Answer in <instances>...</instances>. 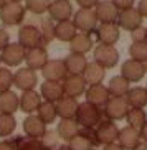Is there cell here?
Here are the masks:
<instances>
[{
	"instance_id": "obj_1",
	"label": "cell",
	"mask_w": 147,
	"mask_h": 150,
	"mask_svg": "<svg viewBox=\"0 0 147 150\" xmlns=\"http://www.w3.org/2000/svg\"><path fill=\"white\" fill-rule=\"evenodd\" d=\"M75 120L80 125V129H96L104 120V115H103V110L99 107L85 101V102H80Z\"/></svg>"
},
{
	"instance_id": "obj_2",
	"label": "cell",
	"mask_w": 147,
	"mask_h": 150,
	"mask_svg": "<svg viewBox=\"0 0 147 150\" xmlns=\"http://www.w3.org/2000/svg\"><path fill=\"white\" fill-rule=\"evenodd\" d=\"M25 5L18 4V2H7V4L0 8V22L5 27H18L25 18Z\"/></svg>"
},
{
	"instance_id": "obj_3",
	"label": "cell",
	"mask_w": 147,
	"mask_h": 150,
	"mask_svg": "<svg viewBox=\"0 0 147 150\" xmlns=\"http://www.w3.org/2000/svg\"><path fill=\"white\" fill-rule=\"evenodd\" d=\"M93 58L94 61L98 63L99 66H103L104 69H111L119 63V51L116 50V46L98 43L94 46Z\"/></svg>"
},
{
	"instance_id": "obj_4",
	"label": "cell",
	"mask_w": 147,
	"mask_h": 150,
	"mask_svg": "<svg viewBox=\"0 0 147 150\" xmlns=\"http://www.w3.org/2000/svg\"><path fill=\"white\" fill-rule=\"evenodd\" d=\"M73 23L80 33H93L98 28V18L94 8H80L73 13Z\"/></svg>"
},
{
	"instance_id": "obj_5",
	"label": "cell",
	"mask_w": 147,
	"mask_h": 150,
	"mask_svg": "<svg viewBox=\"0 0 147 150\" xmlns=\"http://www.w3.org/2000/svg\"><path fill=\"white\" fill-rule=\"evenodd\" d=\"M127 110H129V104L126 101V97H111L103 107V115L104 119L116 122V120L126 119Z\"/></svg>"
},
{
	"instance_id": "obj_6",
	"label": "cell",
	"mask_w": 147,
	"mask_h": 150,
	"mask_svg": "<svg viewBox=\"0 0 147 150\" xmlns=\"http://www.w3.org/2000/svg\"><path fill=\"white\" fill-rule=\"evenodd\" d=\"M18 43L22 45L25 50L41 46L43 38H41V31L36 25H22L18 30Z\"/></svg>"
},
{
	"instance_id": "obj_7",
	"label": "cell",
	"mask_w": 147,
	"mask_h": 150,
	"mask_svg": "<svg viewBox=\"0 0 147 150\" xmlns=\"http://www.w3.org/2000/svg\"><path fill=\"white\" fill-rule=\"evenodd\" d=\"M25 51L27 50L23 48L22 45L18 43H9L4 48V51L0 53V59L7 68H15L20 66L23 61H25Z\"/></svg>"
},
{
	"instance_id": "obj_8",
	"label": "cell",
	"mask_w": 147,
	"mask_h": 150,
	"mask_svg": "<svg viewBox=\"0 0 147 150\" xmlns=\"http://www.w3.org/2000/svg\"><path fill=\"white\" fill-rule=\"evenodd\" d=\"M93 36L98 43L114 46L121 36V28L117 27V23H104L93 31Z\"/></svg>"
},
{
	"instance_id": "obj_9",
	"label": "cell",
	"mask_w": 147,
	"mask_h": 150,
	"mask_svg": "<svg viewBox=\"0 0 147 150\" xmlns=\"http://www.w3.org/2000/svg\"><path fill=\"white\" fill-rule=\"evenodd\" d=\"M142 15L139 13V10L136 7H131L127 10H121L119 13H117V27L122 28L126 31H132L136 28L142 27Z\"/></svg>"
},
{
	"instance_id": "obj_10",
	"label": "cell",
	"mask_w": 147,
	"mask_h": 150,
	"mask_svg": "<svg viewBox=\"0 0 147 150\" xmlns=\"http://www.w3.org/2000/svg\"><path fill=\"white\" fill-rule=\"evenodd\" d=\"M36 84H38L36 71L25 66V68H20L17 73H13V86L17 89H20L22 93H25V91H33Z\"/></svg>"
},
{
	"instance_id": "obj_11",
	"label": "cell",
	"mask_w": 147,
	"mask_h": 150,
	"mask_svg": "<svg viewBox=\"0 0 147 150\" xmlns=\"http://www.w3.org/2000/svg\"><path fill=\"white\" fill-rule=\"evenodd\" d=\"M45 81H55V83H61L65 78L68 76L66 64L65 59H48L46 64L41 69Z\"/></svg>"
},
{
	"instance_id": "obj_12",
	"label": "cell",
	"mask_w": 147,
	"mask_h": 150,
	"mask_svg": "<svg viewBox=\"0 0 147 150\" xmlns=\"http://www.w3.org/2000/svg\"><path fill=\"white\" fill-rule=\"evenodd\" d=\"M146 74H147L146 64L136 61V59H126L121 66V76L129 83H139L141 79H144Z\"/></svg>"
},
{
	"instance_id": "obj_13",
	"label": "cell",
	"mask_w": 147,
	"mask_h": 150,
	"mask_svg": "<svg viewBox=\"0 0 147 150\" xmlns=\"http://www.w3.org/2000/svg\"><path fill=\"white\" fill-rule=\"evenodd\" d=\"M48 17L55 23L71 20L73 18V5L70 0H51L48 8Z\"/></svg>"
},
{
	"instance_id": "obj_14",
	"label": "cell",
	"mask_w": 147,
	"mask_h": 150,
	"mask_svg": "<svg viewBox=\"0 0 147 150\" xmlns=\"http://www.w3.org/2000/svg\"><path fill=\"white\" fill-rule=\"evenodd\" d=\"M48 59H50L48 51H46V48L43 45L25 51V64H27V68H30L33 71H41Z\"/></svg>"
},
{
	"instance_id": "obj_15",
	"label": "cell",
	"mask_w": 147,
	"mask_h": 150,
	"mask_svg": "<svg viewBox=\"0 0 147 150\" xmlns=\"http://www.w3.org/2000/svg\"><path fill=\"white\" fill-rule=\"evenodd\" d=\"M96 130V137H98L99 145H109V144H114L117 142V134H119V127L112 120L104 119L103 122L99 124L98 127L94 129Z\"/></svg>"
},
{
	"instance_id": "obj_16",
	"label": "cell",
	"mask_w": 147,
	"mask_h": 150,
	"mask_svg": "<svg viewBox=\"0 0 147 150\" xmlns=\"http://www.w3.org/2000/svg\"><path fill=\"white\" fill-rule=\"evenodd\" d=\"M85 97H86V102L93 104L96 107H104L106 102L111 99L109 96V91L104 84H94V86H88L85 91Z\"/></svg>"
},
{
	"instance_id": "obj_17",
	"label": "cell",
	"mask_w": 147,
	"mask_h": 150,
	"mask_svg": "<svg viewBox=\"0 0 147 150\" xmlns=\"http://www.w3.org/2000/svg\"><path fill=\"white\" fill-rule=\"evenodd\" d=\"M61 86H63V93L65 96L68 97H80L85 94L88 84L86 81L83 79V76H73V74H68L65 79L61 81Z\"/></svg>"
},
{
	"instance_id": "obj_18",
	"label": "cell",
	"mask_w": 147,
	"mask_h": 150,
	"mask_svg": "<svg viewBox=\"0 0 147 150\" xmlns=\"http://www.w3.org/2000/svg\"><path fill=\"white\" fill-rule=\"evenodd\" d=\"M94 13L99 25H104V23H116L119 10L114 7L111 0H99V4L94 7Z\"/></svg>"
},
{
	"instance_id": "obj_19",
	"label": "cell",
	"mask_w": 147,
	"mask_h": 150,
	"mask_svg": "<svg viewBox=\"0 0 147 150\" xmlns=\"http://www.w3.org/2000/svg\"><path fill=\"white\" fill-rule=\"evenodd\" d=\"M23 132L27 137H31V139H43L45 134H46V124H43L36 114H30L23 119Z\"/></svg>"
},
{
	"instance_id": "obj_20",
	"label": "cell",
	"mask_w": 147,
	"mask_h": 150,
	"mask_svg": "<svg viewBox=\"0 0 147 150\" xmlns=\"http://www.w3.org/2000/svg\"><path fill=\"white\" fill-rule=\"evenodd\" d=\"M141 140H142V139H141V132H139V130L129 127V125L119 129V134H117V144H119L124 150L136 149Z\"/></svg>"
},
{
	"instance_id": "obj_21",
	"label": "cell",
	"mask_w": 147,
	"mask_h": 150,
	"mask_svg": "<svg viewBox=\"0 0 147 150\" xmlns=\"http://www.w3.org/2000/svg\"><path fill=\"white\" fill-rule=\"evenodd\" d=\"M94 45V36L93 33H76V36L70 41V53H78V54H86L88 51L93 50Z\"/></svg>"
},
{
	"instance_id": "obj_22",
	"label": "cell",
	"mask_w": 147,
	"mask_h": 150,
	"mask_svg": "<svg viewBox=\"0 0 147 150\" xmlns=\"http://www.w3.org/2000/svg\"><path fill=\"white\" fill-rule=\"evenodd\" d=\"M55 106H56V114H58L60 119H75L80 102L75 97L63 96L60 101L55 102Z\"/></svg>"
},
{
	"instance_id": "obj_23",
	"label": "cell",
	"mask_w": 147,
	"mask_h": 150,
	"mask_svg": "<svg viewBox=\"0 0 147 150\" xmlns=\"http://www.w3.org/2000/svg\"><path fill=\"white\" fill-rule=\"evenodd\" d=\"M41 101H43V99H41L40 93H36L35 89H33V91H25V93H22V96H20V110L25 112L27 115L35 114L36 109L40 107Z\"/></svg>"
},
{
	"instance_id": "obj_24",
	"label": "cell",
	"mask_w": 147,
	"mask_h": 150,
	"mask_svg": "<svg viewBox=\"0 0 147 150\" xmlns=\"http://www.w3.org/2000/svg\"><path fill=\"white\" fill-rule=\"evenodd\" d=\"M104 78H106V69L103 66H99L96 61H88L86 69L83 73V79L86 81L88 86H94V84H103Z\"/></svg>"
},
{
	"instance_id": "obj_25",
	"label": "cell",
	"mask_w": 147,
	"mask_h": 150,
	"mask_svg": "<svg viewBox=\"0 0 147 150\" xmlns=\"http://www.w3.org/2000/svg\"><path fill=\"white\" fill-rule=\"evenodd\" d=\"M65 64H66L68 74L83 76V73L86 69V64H88V59H86V54L70 53L66 56V59H65Z\"/></svg>"
},
{
	"instance_id": "obj_26",
	"label": "cell",
	"mask_w": 147,
	"mask_h": 150,
	"mask_svg": "<svg viewBox=\"0 0 147 150\" xmlns=\"http://www.w3.org/2000/svg\"><path fill=\"white\" fill-rule=\"evenodd\" d=\"M40 96L43 101L48 102H56L60 101L65 93H63V86L61 83H55V81H45L40 88Z\"/></svg>"
},
{
	"instance_id": "obj_27",
	"label": "cell",
	"mask_w": 147,
	"mask_h": 150,
	"mask_svg": "<svg viewBox=\"0 0 147 150\" xmlns=\"http://www.w3.org/2000/svg\"><path fill=\"white\" fill-rule=\"evenodd\" d=\"M78 134H80V125L76 124L75 119H60V122L56 124V135L61 140L70 142Z\"/></svg>"
},
{
	"instance_id": "obj_28",
	"label": "cell",
	"mask_w": 147,
	"mask_h": 150,
	"mask_svg": "<svg viewBox=\"0 0 147 150\" xmlns=\"http://www.w3.org/2000/svg\"><path fill=\"white\" fill-rule=\"evenodd\" d=\"M20 109V97L12 89L0 93V114H15Z\"/></svg>"
},
{
	"instance_id": "obj_29",
	"label": "cell",
	"mask_w": 147,
	"mask_h": 150,
	"mask_svg": "<svg viewBox=\"0 0 147 150\" xmlns=\"http://www.w3.org/2000/svg\"><path fill=\"white\" fill-rule=\"evenodd\" d=\"M78 33L73 20H65V22H58L55 23V38L65 43H70Z\"/></svg>"
},
{
	"instance_id": "obj_30",
	"label": "cell",
	"mask_w": 147,
	"mask_h": 150,
	"mask_svg": "<svg viewBox=\"0 0 147 150\" xmlns=\"http://www.w3.org/2000/svg\"><path fill=\"white\" fill-rule=\"evenodd\" d=\"M126 101L129 104V107H137V109H144L147 106V89L141 88V86H134L129 88L127 94H126Z\"/></svg>"
},
{
	"instance_id": "obj_31",
	"label": "cell",
	"mask_w": 147,
	"mask_h": 150,
	"mask_svg": "<svg viewBox=\"0 0 147 150\" xmlns=\"http://www.w3.org/2000/svg\"><path fill=\"white\" fill-rule=\"evenodd\" d=\"M129 81H126L122 76H112L111 79H109V83H107V91H109V96L111 97H124L126 94H127V91H129Z\"/></svg>"
},
{
	"instance_id": "obj_32",
	"label": "cell",
	"mask_w": 147,
	"mask_h": 150,
	"mask_svg": "<svg viewBox=\"0 0 147 150\" xmlns=\"http://www.w3.org/2000/svg\"><path fill=\"white\" fill-rule=\"evenodd\" d=\"M36 117L41 120L43 124H51L56 120L58 114H56V106H55V102H48V101H41L40 107L36 109Z\"/></svg>"
},
{
	"instance_id": "obj_33",
	"label": "cell",
	"mask_w": 147,
	"mask_h": 150,
	"mask_svg": "<svg viewBox=\"0 0 147 150\" xmlns=\"http://www.w3.org/2000/svg\"><path fill=\"white\" fill-rule=\"evenodd\" d=\"M127 125L141 132V129L144 127V124L147 122V114L144 109H137V107H129L127 115H126Z\"/></svg>"
},
{
	"instance_id": "obj_34",
	"label": "cell",
	"mask_w": 147,
	"mask_h": 150,
	"mask_svg": "<svg viewBox=\"0 0 147 150\" xmlns=\"http://www.w3.org/2000/svg\"><path fill=\"white\" fill-rule=\"evenodd\" d=\"M15 150H45L41 139H31V137H15L13 139Z\"/></svg>"
},
{
	"instance_id": "obj_35",
	"label": "cell",
	"mask_w": 147,
	"mask_h": 150,
	"mask_svg": "<svg viewBox=\"0 0 147 150\" xmlns=\"http://www.w3.org/2000/svg\"><path fill=\"white\" fill-rule=\"evenodd\" d=\"M17 129V119L13 114H0V137L7 139L15 132Z\"/></svg>"
},
{
	"instance_id": "obj_36",
	"label": "cell",
	"mask_w": 147,
	"mask_h": 150,
	"mask_svg": "<svg viewBox=\"0 0 147 150\" xmlns=\"http://www.w3.org/2000/svg\"><path fill=\"white\" fill-rule=\"evenodd\" d=\"M129 56L131 59H136L139 63H147V43L146 41H139V43H132L129 46Z\"/></svg>"
},
{
	"instance_id": "obj_37",
	"label": "cell",
	"mask_w": 147,
	"mask_h": 150,
	"mask_svg": "<svg viewBox=\"0 0 147 150\" xmlns=\"http://www.w3.org/2000/svg\"><path fill=\"white\" fill-rule=\"evenodd\" d=\"M51 0H25V8L33 15H43L48 12Z\"/></svg>"
},
{
	"instance_id": "obj_38",
	"label": "cell",
	"mask_w": 147,
	"mask_h": 150,
	"mask_svg": "<svg viewBox=\"0 0 147 150\" xmlns=\"http://www.w3.org/2000/svg\"><path fill=\"white\" fill-rule=\"evenodd\" d=\"M41 31V38H43V45L50 43L51 40H55V22L51 18H46L41 22V27H38Z\"/></svg>"
},
{
	"instance_id": "obj_39",
	"label": "cell",
	"mask_w": 147,
	"mask_h": 150,
	"mask_svg": "<svg viewBox=\"0 0 147 150\" xmlns=\"http://www.w3.org/2000/svg\"><path fill=\"white\" fill-rule=\"evenodd\" d=\"M13 86V73L7 66H0V93L10 91Z\"/></svg>"
},
{
	"instance_id": "obj_40",
	"label": "cell",
	"mask_w": 147,
	"mask_h": 150,
	"mask_svg": "<svg viewBox=\"0 0 147 150\" xmlns=\"http://www.w3.org/2000/svg\"><path fill=\"white\" fill-rule=\"evenodd\" d=\"M68 147H70V150H91V149H94L91 145V142L85 135H81V134L73 137L71 140L68 142Z\"/></svg>"
},
{
	"instance_id": "obj_41",
	"label": "cell",
	"mask_w": 147,
	"mask_h": 150,
	"mask_svg": "<svg viewBox=\"0 0 147 150\" xmlns=\"http://www.w3.org/2000/svg\"><path fill=\"white\" fill-rule=\"evenodd\" d=\"M80 134L85 135L93 147H99V142H98V137H96V130L94 129H80Z\"/></svg>"
},
{
	"instance_id": "obj_42",
	"label": "cell",
	"mask_w": 147,
	"mask_h": 150,
	"mask_svg": "<svg viewBox=\"0 0 147 150\" xmlns=\"http://www.w3.org/2000/svg\"><path fill=\"white\" fill-rule=\"evenodd\" d=\"M131 33V40H132V43H139V41H146V28L144 27H139L136 28V30L129 31Z\"/></svg>"
},
{
	"instance_id": "obj_43",
	"label": "cell",
	"mask_w": 147,
	"mask_h": 150,
	"mask_svg": "<svg viewBox=\"0 0 147 150\" xmlns=\"http://www.w3.org/2000/svg\"><path fill=\"white\" fill-rule=\"evenodd\" d=\"M112 4H114V7H116L117 10H127L131 8V7H134L136 5V0H111Z\"/></svg>"
},
{
	"instance_id": "obj_44",
	"label": "cell",
	"mask_w": 147,
	"mask_h": 150,
	"mask_svg": "<svg viewBox=\"0 0 147 150\" xmlns=\"http://www.w3.org/2000/svg\"><path fill=\"white\" fill-rule=\"evenodd\" d=\"M10 43V35L9 31L5 30V28H0V53L4 51V48L7 46V45Z\"/></svg>"
},
{
	"instance_id": "obj_45",
	"label": "cell",
	"mask_w": 147,
	"mask_h": 150,
	"mask_svg": "<svg viewBox=\"0 0 147 150\" xmlns=\"http://www.w3.org/2000/svg\"><path fill=\"white\" fill-rule=\"evenodd\" d=\"M76 4L80 5V8H94L99 0H76Z\"/></svg>"
},
{
	"instance_id": "obj_46",
	"label": "cell",
	"mask_w": 147,
	"mask_h": 150,
	"mask_svg": "<svg viewBox=\"0 0 147 150\" xmlns=\"http://www.w3.org/2000/svg\"><path fill=\"white\" fill-rule=\"evenodd\" d=\"M136 8L139 10V13L142 15V18H147V0H139Z\"/></svg>"
},
{
	"instance_id": "obj_47",
	"label": "cell",
	"mask_w": 147,
	"mask_h": 150,
	"mask_svg": "<svg viewBox=\"0 0 147 150\" xmlns=\"http://www.w3.org/2000/svg\"><path fill=\"white\" fill-rule=\"evenodd\" d=\"M0 150H15L13 140H9V139H4V140H0Z\"/></svg>"
},
{
	"instance_id": "obj_48",
	"label": "cell",
	"mask_w": 147,
	"mask_h": 150,
	"mask_svg": "<svg viewBox=\"0 0 147 150\" xmlns=\"http://www.w3.org/2000/svg\"><path fill=\"white\" fill-rule=\"evenodd\" d=\"M103 150H124L122 147L117 144V142H114V144H109V145H104Z\"/></svg>"
},
{
	"instance_id": "obj_49",
	"label": "cell",
	"mask_w": 147,
	"mask_h": 150,
	"mask_svg": "<svg viewBox=\"0 0 147 150\" xmlns=\"http://www.w3.org/2000/svg\"><path fill=\"white\" fill-rule=\"evenodd\" d=\"M141 139H142V140L147 144V122L144 124V127L141 129Z\"/></svg>"
},
{
	"instance_id": "obj_50",
	"label": "cell",
	"mask_w": 147,
	"mask_h": 150,
	"mask_svg": "<svg viewBox=\"0 0 147 150\" xmlns=\"http://www.w3.org/2000/svg\"><path fill=\"white\" fill-rule=\"evenodd\" d=\"M132 150H147V144L144 140H141L139 142V145L136 147V149H132Z\"/></svg>"
},
{
	"instance_id": "obj_51",
	"label": "cell",
	"mask_w": 147,
	"mask_h": 150,
	"mask_svg": "<svg viewBox=\"0 0 147 150\" xmlns=\"http://www.w3.org/2000/svg\"><path fill=\"white\" fill-rule=\"evenodd\" d=\"M7 2H9V0H0V8H2V7H4V5L7 4Z\"/></svg>"
},
{
	"instance_id": "obj_52",
	"label": "cell",
	"mask_w": 147,
	"mask_h": 150,
	"mask_svg": "<svg viewBox=\"0 0 147 150\" xmlns=\"http://www.w3.org/2000/svg\"><path fill=\"white\" fill-rule=\"evenodd\" d=\"M9 2H18V4H22V2H25V0H9Z\"/></svg>"
},
{
	"instance_id": "obj_53",
	"label": "cell",
	"mask_w": 147,
	"mask_h": 150,
	"mask_svg": "<svg viewBox=\"0 0 147 150\" xmlns=\"http://www.w3.org/2000/svg\"><path fill=\"white\" fill-rule=\"evenodd\" d=\"M146 33H147V28H146ZM146 43H147V35H146Z\"/></svg>"
},
{
	"instance_id": "obj_54",
	"label": "cell",
	"mask_w": 147,
	"mask_h": 150,
	"mask_svg": "<svg viewBox=\"0 0 147 150\" xmlns=\"http://www.w3.org/2000/svg\"><path fill=\"white\" fill-rule=\"evenodd\" d=\"M146 69H147V63H146Z\"/></svg>"
},
{
	"instance_id": "obj_55",
	"label": "cell",
	"mask_w": 147,
	"mask_h": 150,
	"mask_svg": "<svg viewBox=\"0 0 147 150\" xmlns=\"http://www.w3.org/2000/svg\"><path fill=\"white\" fill-rule=\"evenodd\" d=\"M45 150H51V149H45Z\"/></svg>"
},
{
	"instance_id": "obj_56",
	"label": "cell",
	"mask_w": 147,
	"mask_h": 150,
	"mask_svg": "<svg viewBox=\"0 0 147 150\" xmlns=\"http://www.w3.org/2000/svg\"><path fill=\"white\" fill-rule=\"evenodd\" d=\"M0 63H2V59H0Z\"/></svg>"
},
{
	"instance_id": "obj_57",
	"label": "cell",
	"mask_w": 147,
	"mask_h": 150,
	"mask_svg": "<svg viewBox=\"0 0 147 150\" xmlns=\"http://www.w3.org/2000/svg\"><path fill=\"white\" fill-rule=\"evenodd\" d=\"M91 150H94V149H91Z\"/></svg>"
},
{
	"instance_id": "obj_58",
	"label": "cell",
	"mask_w": 147,
	"mask_h": 150,
	"mask_svg": "<svg viewBox=\"0 0 147 150\" xmlns=\"http://www.w3.org/2000/svg\"><path fill=\"white\" fill-rule=\"evenodd\" d=\"M146 89H147V86H146Z\"/></svg>"
}]
</instances>
